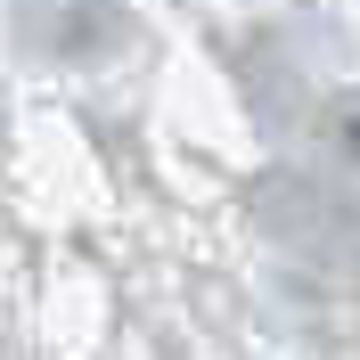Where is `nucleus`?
I'll list each match as a JSON object with an SVG mask.
<instances>
[{"mask_svg":"<svg viewBox=\"0 0 360 360\" xmlns=\"http://www.w3.org/2000/svg\"><path fill=\"white\" fill-rule=\"evenodd\" d=\"M352 139H360V123H352Z\"/></svg>","mask_w":360,"mask_h":360,"instance_id":"nucleus-1","label":"nucleus"}]
</instances>
